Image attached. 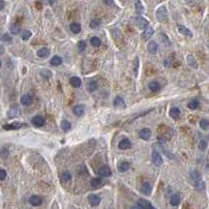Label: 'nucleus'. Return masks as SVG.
<instances>
[{
    "label": "nucleus",
    "mask_w": 209,
    "mask_h": 209,
    "mask_svg": "<svg viewBox=\"0 0 209 209\" xmlns=\"http://www.w3.org/2000/svg\"><path fill=\"white\" fill-rule=\"evenodd\" d=\"M191 180H193V185L198 188V189H203L204 188V183H203L202 179H201V176L196 171H193L191 173Z\"/></svg>",
    "instance_id": "obj_1"
},
{
    "label": "nucleus",
    "mask_w": 209,
    "mask_h": 209,
    "mask_svg": "<svg viewBox=\"0 0 209 209\" xmlns=\"http://www.w3.org/2000/svg\"><path fill=\"white\" fill-rule=\"evenodd\" d=\"M156 18H157L158 21H160V22H163L165 20L167 19V11H166V7H160L156 11Z\"/></svg>",
    "instance_id": "obj_2"
},
{
    "label": "nucleus",
    "mask_w": 209,
    "mask_h": 209,
    "mask_svg": "<svg viewBox=\"0 0 209 209\" xmlns=\"http://www.w3.org/2000/svg\"><path fill=\"white\" fill-rule=\"evenodd\" d=\"M152 162H153V164H154L155 166H161L162 165L163 159H162L159 152L153 151V153H152Z\"/></svg>",
    "instance_id": "obj_3"
},
{
    "label": "nucleus",
    "mask_w": 209,
    "mask_h": 209,
    "mask_svg": "<svg viewBox=\"0 0 209 209\" xmlns=\"http://www.w3.org/2000/svg\"><path fill=\"white\" fill-rule=\"evenodd\" d=\"M135 23L136 25L138 26L139 28L141 29H145L146 27L148 26V21L145 18H143V17L141 16H137L135 18Z\"/></svg>",
    "instance_id": "obj_4"
},
{
    "label": "nucleus",
    "mask_w": 209,
    "mask_h": 209,
    "mask_svg": "<svg viewBox=\"0 0 209 209\" xmlns=\"http://www.w3.org/2000/svg\"><path fill=\"white\" fill-rule=\"evenodd\" d=\"M32 122L35 127H38L39 128V127H43V125H44V123H45V119H44L43 116L37 115L32 119Z\"/></svg>",
    "instance_id": "obj_5"
},
{
    "label": "nucleus",
    "mask_w": 209,
    "mask_h": 209,
    "mask_svg": "<svg viewBox=\"0 0 209 209\" xmlns=\"http://www.w3.org/2000/svg\"><path fill=\"white\" fill-rule=\"evenodd\" d=\"M152 136V132L150 129H142L139 131V137L143 140H148L151 138Z\"/></svg>",
    "instance_id": "obj_6"
},
{
    "label": "nucleus",
    "mask_w": 209,
    "mask_h": 209,
    "mask_svg": "<svg viewBox=\"0 0 209 209\" xmlns=\"http://www.w3.org/2000/svg\"><path fill=\"white\" fill-rule=\"evenodd\" d=\"M131 145H132V143H131V141H130L128 138H123L121 139L120 141H119L118 143V148H120V150H128V148H131Z\"/></svg>",
    "instance_id": "obj_7"
},
{
    "label": "nucleus",
    "mask_w": 209,
    "mask_h": 209,
    "mask_svg": "<svg viewBox=\"0 0 209 209\" xmlns=\"http://www.w3.org/2000/svg\"><path fill=\"white\" fill-rule=\"evenodd\" d=\"M138 205L141 207L142 209H156L154 206L152 205L151 203L146 201L144 199H139L138 200Z\"/></svg>",
    "instance_id": "obj_8"
},
{
    "label": "nucleus",
    "mask_w": 209,
    "mask_h": 209,
    "mask_svg": "<svg viewBox=\"0 0 209 209\" xmlns=\"http://www.w3.org/2000/svg\"><path fill=\"white\" fill-rule=\"evenodd\" d=\"M152 189H153V187H152V184L148 183V182H144V183L141 185V193L145 196H148L150 193H152Z\"/></svg>",
    "instance_id": "obj_9"
},
{
    "label": "nucleus",
    "mask_w": 209,
    "mask_h": 209,
    "mask_svg": "<svg viewBox=\"0 0 209 209\" xmlns=\"http://www.w3.org/2000/svg\"><path fill=\"white\" fill-rule=\"evenodd\" d=\"M88 200H89V203H90L91 206H98L100 203V198L98 196H96V194H90L89 196V198H88Z\"/></svg>",
    "instance_id": "obj_10"
},
{
    "label": "nucleus",
    "mask_w": 209,
    "mask_h": 209,
    "mask_svg": "<svg viewBox=\"0 0 209 209\" xmlns=\"http://www.w3.org/2000/svg\"><path fill=\"white\" fill-rule=\"evenodd\" d=\"M97 88H98V85H97L96 80H90V82H88L87 85H86V89L88 90V92H91V93L94 92Z\"/></svg>",
    "instance_id": "obj_11"
},
{
    "label": "nucleus",
    "mask_w": 209,
    "mask_h": 209,
    "mask_svg": "<svg viewBox=\"0 0 209 209\" xmlns=\"http://www.w3.org/2000/svg\"><path fill=\"white\" fill-rule=\"evenodd\" d=\"M111 169L108 166H102L98 169V175L100 177H110L111 176Z\"/></svg>",
    "instance_id": "obj_12"
},
{
    "label": "nucleus",
    "mask_w": 209,
    "mask_h": 209,
    "mask_svg": "<svg viewBox=\"0 0 209 209\" xmlns=\"http://www.w3.org/2000/svg\"><path fill=\"white\" fill-rule=\"evenodd\" d=\"M148 89L151 91H153V92H157V91H159L161 89V86L157 80H152L148 84Z\"/></svg>",
    "instance_id": "obj_13"
},
{
    "label": "nucleus",
    "mask_w": 209,
    "mask_h": 209,
    "mask_svg": "<svg viewBox=\"0 0 209 209\" xmlns=\"http://www.w3.org/2000/svg\"><path fill=\"white\" fill-rule=\"evenodd\" d=\"M178 30H179V32H180V34H182V35H184V36H186V37H189V38H191V37H193V32H190V30L187 28V27H185V26H183V25H178Z\"/></svg>",
    "instance_id": "obj_14"
},
{
    "label": "nucleus",
    "mask_w": 209,
    "mask_h": 209,
    "mask_svg": "<svg viewBox=\"0 0 209 209\" xmlns=\"http://www.w3.org/2000/svg\"><path fill=\"white\" fill-rule=\"evenodd\" d=\"M29 203L32 206H40L42 204V199L39 196H32L29 198Z\"/></svg>",
    "instance_id": "obj_15"
},
{
    "label": "nucleus",
    "mask_w": 209,
    "mask_h": 209,
    "mask_svg": "<svg viewBox=\"0 0 209 209\" xmlns=\"http://www.w3.org/2000/svg\"><path fill=\"white\" fill-rule=\"evenodd\" d=\"M73 113L76 116L83 115L84 113H85V106H84V105H76V106H74Z\"/></svg>",
    "instance_id": "obj_16"
},
{
    "label": "nucleus",
    "mask_w": 209,
    "mask_h": 209,
    "mask_svg": "<svg viewBox=\"0 0 209 209\" xmlns=\"http://www.w3.org/2000/svg\"><path fill=\"white\" fill-rule=\"evenodd\" d=\"M117 168H118V171H120V173H125V171H129L130 163L129 162H127V161H122V162H120V163L118 164Z\"/></svg>",
    "instance_id": "obj_17"
},
{
    "label": "nucleus",
    "mask_w": 209,
    "mask_h": 209,
    "mask_svg": "<svg viewBox=\"0 0 209 209\" xmlns=\"http://www.w3.org/2000/svg\"><path fill=\"white\" fill-rule=\"evenodd\" d=\"M180 114H181V111L179 108H177V107L171 108V111H169V115H171V118H174V119L179 118V117H180Z\"/></svg>",
    "instance_id": "obj_18"
},
{
    "label": "nucleus",
    "mask_w": 209,
    "mask_h": 209,
    "mask_svg": "<svg viewBox=\"0 0 209 209\" xmlns=\"http://www.w3.org/2000/svg\"><path fill=\"white\" fill-rule=\"evenodd\" d=\"M148 50L151 53H153V55H155V53H157L158 51V45H157V43L154 41H152L150 42L148 44Z\"/></svg>",
    "instance_id": "obj_19"
},
{
    "label": "nucleus",
    "mask_w": 209,
    "mask_h": 209,
    "mask_svg": "<svg viewBox=\"0 0 209 209\" xmlns=\"http://www.w3.org/2000/svg\"><path fill=\"white\" fill-rule=\"evenodd\" d=\"M70 85L73 88H78V87H80V85H82V80H80V77L72 76L70 78Z\"/></svg>",
    "instance_id": "obj_20"
},
{
    "label": "nucleus",
    "mask_w": 209,
    "mask_h": 209,
    "mask_svg": "<svg viewBox=\"0 0 209 209\" xmlns=\"http://www.w3.org/2000/svg\"><path fill=\"white\" fill-rule=\"evenodd\" d=\"M21 104H22L23 106H28V105H30L32 102V96L29 95V94H25V95H23L22 97H21Z\"/></svg>",
    "instance_id": "obj_21"
},
{
    "label": "nucleus",
    "mask_w": 209,
    "mask_h": 209,
    "mask_svg": "<svg viewBox=\"0 0 209 209\" xmlns=\"http://www.w3.org/2000/svg\"><path fill=\"white\" fill-rule=\"evenodd\" d=\"M18 113H19V109H18V107H17V105H14L12 108L10 109V111H9V117L10 118H13V117H16L17 115H18Z\"/></svg>",
    "instance_id": "obj_22"
},
{
    "label": "nucleus",
    "mask_w": 209,
    "mask_h": 209,
    "mask_svg": "<svg viewBox=\"0 0 209 209\" xmlns=\"http://www.w3.org/2000/svg\"><path fill=\"white\" fill-rule=\"evenodd\" d=\"M159 38H160V41L162 42L165 46H171V40L168 39V37H167L165 34H162V32H161L160 35H159Z\"/></svg>",
    "instance_id": "obj_23"
},
{
    "label": "nucleus",
    "mask_w": 209,
    "mask_h": 209,
    "mask_svg": "<svg viewBox=\"0 0 209 209\" xmlns=\"http://www.w3.org/2000/svg\"><path fill=\"white\" fill-rule=\"evenodd\" d=\"M80 29H82V27H80V24L77 22H72L70 24V30L73 34H78V32H80Z\"/></svg>",
    "instance_id": "obj_24"
},
{
    "label": "nucleus",
    "mask_w": 209,
    "mask_h": 209,
    "mask_svg": "<svg viewBox=\"0 0 209 209\" xmlns=\"http://www.w3.org/2000/svg\"><path fill=\"white\" fill-rule=\"evenodd\" d=\"M135 9H136L137 14H139V15L143 14V12H144V7H143V5H142L140 0H135Z\"/></svg>",
    "instance_id": "obj_25"
},
{
    "label": "nucleus",
    "mask_w": 209,
    "mask_h": 209,
    "mask_svg": "<svg viewBox=\"0 0 209 209\" xmlns=\"http://www.w3.org/2000/svg\"><path fill=\"white\" fill-rule=\"evenodd\" d=\"M21 127H22V125H21L20 122H13V123H11V125H4L3 128L5 130H17V129H20Z\"/></svg>",
    "instance_id": "obj_26"
},
{
    "label": "nucleus",
    "mask_w": 209,
    "mask_h": 209,
    "mask_svg": "<svg viewBox=\"0 0 209 209\" xmlns=\"http://www.w3.org/2000/svg\"><path fill=\"white\" fill-rule=\"evenodd\" d=\"M37 55H38V57H40V58H45V57H47V55H49V50L46 47H42V48H40L37 51Z\"/></svg>",
    "instance_id": "obj_27"
},
{
    "label": "nucleus",
    "mask_w": 209,
    "mask_h": 209,
    "mask_svg": "<svg viewBox=\"0 0 209 209\" xmlns=\"http://www.w3.org/2000/svg\"><path fill=\"white\" fill-rule=\"evenodd\" d=\"M199 106H200L199 100L194 98V100H190L189 103H188V106H187V107H188L190 110H196L198 108H199Z\"/></svg>",
    "instance_id": "obj_28"
},
{
    "label": "nucleus",
    "mask_w": 209,
    "mask_h": 209,
    "mask_svg": "<svg viewBox=\"0 0 209 209\" xmlns=\"http://www.w3.org/2000/svg\"><path fill=\"white\" fill-rule=\"evenodd\" d=\"M102 184H103V180L100 178H94V179L91 180V186L93 188H97V187L102 186Z\"/></svg>",
    "instance_id": "obj_29"
},
{
    "label": "nucleus",
    "mask_w": 209,
    "mask_h": 209,
    "mask_svg": "<svg viewBox=\"0 0 209 209\" xmlns=\"http://www.w3.org/2000/svg\"><path fill=\"white\" fill-rule=\"evenodd\" d=\"M180 201H181V199H180V196H179V194L176 193V194H173V196H171V204L173 206H178L180 204Z\"/></svg>",
    "instance_id": "obj_30"
},
{
    "label": "nucleus",
    "mask_w": 209,
    "mask_h": 209,
    "mask_svg": "<svg viewBox=\"0 0 209 209\" xmlns=\"http://www.w3.org/2000/svg\"><path fill=\"white\" fill-rule=\"evenodd\" d=\"M62 58L61 57H59V55H55L53 58L50 60V64L52 65V66H60V65L62 64Z\"/></svg>",
    "instance_id": "obj_31"
},
{
    "label": "nucleus",
    "mask_w": 209,
    "mask_h": 209,
    "mask_svg": "<svg viewBox=\"0 0 209 209\" xmlns=\"http://www.w3.org/2000/svg\"><path fill=\"white\" fill-rule=\"evenodd\" d=\"M113 105L116 106V107H125V100H123L122 97L117 96V97H115V100H114V102H113Z\"/></svg>",
    "instance_id": "obj_32"
},
{
    "label": "nucleus",
    "mask_w": 209,
    "mask_h": 209,
    "mask_svg": "<svg viewBox=\"0 0 209 209\" xmlns=\"http://www.w3.org/2000/svg\"><path fill=\"white\" fill-rule=\"evenodd\" d=\"M187 63H188V65H189L190 67H193L196 69V67H198V65H196V59L193 58V55H189L188 57H187Z\"/></svg>",
    "instance_id": "obj_33"
},
{
    "label": "nucleus",
    "mask_w": 209,
    "mask_h": 209,
    "mask_svg": "<svg viewBox=\"0 0 209 209\" xmlns=\"http://www.w3.org/2000/svg\"><path fill=\"white\" fill-rule=\"evenodd\" d=\"M90 44L94 47H100L102 45V41H100V38H97V37H92L90 39Z\"/></svg>",
    "instance_id": "obj_34"
},
{
    "label": "nucleus",
    "mask_w": 209,
    "mask_h": 209,
    "mask_svg": "<svg viewBox=\"0 0 209 209\" xmlns=\"http://www.w3.org/2000/svg\"><path fill=\"white\" fill-rule=\"evenodd\" d=\"M61 180L63 182H69L71 180V174L69 171H63L61 175Z\"/></svg>",
    "instance_id": "obj_35"
},
{
    "label": "nucleus",
    "mask_w": 209,
    "mask_h": 209,
    "mask_svg": "<svg viewBox=\"0 0 209 209\" xmlns=\"http://www.w3.org/2000/svg\"><path fill=\"white\" fill-rule=\"evenodd\" d=\"M200 127H201V129L202 130H208L209 129V120L208 119H205L203 118L201 119V121H200Z\"/></svg>",
    "instance_id": "obj_36"
},
{
    "label": "nucleus",
    "mask_w": 209,
    "mask_h": 209,
    "mask_svg": "<svg viewBox=\"0 0 209 209\" xmlns=\"http://www.w3.org/2000/svg\"><path fill=\"white\" fill-rule=\"evenodd\" d=\"M20 30H21V28H20V25L19 24H16V23H14L13 25L11 26V32L13 34V35H18L20 32Z\"/></svg>",
    "instance_id": "obj_37"
},
{
    "label": "nucleus",
    "mask_w": 209,
    "mask_h": 209,
    "mask_svg": "<svg viewBox=\"0 0 209 209\" xmlns=\"http://www.w3.org/2000/svg\"><path fill=\"white\" fill-rule=\"evenodd\" d=\"M61 129L63 131H69L71 129V123L68 120H63L61 123Z\"/></svg>",
    "instance_id": "obj_38"
},
{
    "label": "nucleus",
    "mask_w": 209,
    "mask_h": 209,
    "mask_svg": "<svg viewBox=\"0 0 209 209\" xmlns=\"http://www.w3.org/2000/svg\"><path fill=\"white\" fill-rule=\"evenodd\" d=\"M30 37H32V32H29V30H27V29L22 30V32H21V38H22L24 41H27Z\"/></svg>",
    "instance_id": "obj_39"
},
{
    "label": "nucleus",
    "mask_w": 209,
    "mask_h": 209,
    "mask_svg": "<svg viewBox=\"0 0 209 209\" xmlns=\"http://www.w3.org/2000/svg\"><path fill=\"white\" fill-rule=\"evenodd\" d=\"M153 35H154V29L151 28V27H146V28H145V30H144V34H143L144 38H146V39L151 38Z\"/></svg>",
    "instance_id": "obj_40"
},
{
    "label": "nucleus",
    "mask_w": 209,
    "mask_h": 209,
    "mask_svg": "<svg viewBox=\"0 0 209 209\" xmlns=\"http://www.w3.org/2000/svg\"><path fill=\"white\" fill-rule=\"evenodd\" d=\"M207 140L206 139H201V141L199 142V148L201 151H206V148H207Z\"/></svg>",
    "instance_id": "obj_41"
},
{
    "label": "nucleus",
    "mask_w": 209,
    "mask_h": 209,
    "mask_svg": "<svg viewBox=\"0 0 209 209\" xmlns=\"http://www.w3.org/2000/svg\"><path fill=\"white\" fill-rule=\"evenodd\" d=\"M100 20L98 19H93V20H91V22H90V27L91 28H96L97 26H100Z\"/></svg>",
    "instance_id": "obj_42"
},
{
    "label": "nucleus",
    "mask_w": 209,
    "mask_h": 209,
    "mask_svg": "<svg viewBox=\"0 0 209 209\" xmlns=\"http://www.w3.org/2000/svg\"><path fill=\"white\" fill-rule=\"evenodd\" d=\"M86 42L85 41H80L78 43H77V47H78V50H80V51H83V50H85V48H86Z\"/></svg>",
    "instance_id": "obj_43"
},
{
    "label": "nucleus",
    "mask_w": 209,
    "mask_h": 209,
    "mask_svg": "<svg viewBox=\"0 0 209 209\" xmlns=\"http://www.w3.org/2000/svg\"><path fill=\"white\" fill-rule=\"evenodd\" d=\"M7 178V171L3 168H0V181H3Z\"/></svg>",
    "instance_id": "obj_44"
},
{
    "label": "nucleus",
    "mask_w": 209,
    "mask_h": 209,
    "mask_svg": "<svg viewBox=\"0 0 209 209\" xmlns=\"http://www.w3.org/2000/svg\"><path fill=\"white\" fill-rule=\"evenodd\" d=\"M1 40H2V41H4V42H11V41H12L11 37L9 35H7V34L1 37Z\"/></svg>",
    "instance_id": "obj_45"
},
{
    "label": "nucleus",
    "mask_w": 209,
    "mask_h": 209,
    "mask_svg": "<svg viewBox=\"0 0 209 209\" xmlns=\"http://www.w3.org/2000/svg\"><path fill=\"white\" fill-rule=\"evenodd\" d=\"M4 5H5V3H4V1H3V0H0V11H1V10H3Z\"/></svg>",
    "instance_id": "obj_46"
},
{
    "label": "nucleus",
    "mask_w": 209,
    "mask_h": 209,
    "mask_svg": "<svg viewBox=\"0 0 209 209\" xmlns=\"http://www.w3.org/2000/svg\"><path fill=\"white\" fill-rule=\"evenodd\" d=\"M105 3L109 4V5H113V2H112V0H105Z\"/></svg>",
    "instance_id": "obj_47"
},
{
    "label": "nucleus",
    "mask_w": 209,
    "mask_h": 209,
    "mask_svg": "<svg viewBox=\"0 0 209 209\" xmlns=\"http://www.w3.org/2000/svg\"><path fill=\"white\" fill-rule=\"evenodd\" d=\"M3 52H4V47L1 45V44H0V55H2Z\"/></svg>",
    "instance_id": "obj_48"
},
{
    "label": "nucleus",
    "mask_w": 209,
    "mask_h": 209,
    "mask_svg": "<svg viewBox=\"0 0 209 209\" xmlns=\"http://www.w3.org/2000/svg\"><path fill=\"white\" fill-rule=\"evenodd\" d=\"M131 209H142V208L139 205H136V206H132V207H131Z\"/></svg>",
    "instance_id": "obj_49"
},
{
    "label": "nucleus",
    "mask_w": 209,
    "mask_h": 209,
    "mask_svg": "<svg viewBox=\"0 0 209 209\" xmlns=\"http://www.w3.org/2000/svg\"><path fill=\"white\" fill-rule=\"evenodd\" d=\"M48 1H49V4H50V5H53V4L57 2V0H48Z\"/></svg>",
    "instance_id": "obj_50"
},
{
    "label": "nucleus",
    "mask_w": 209,
    "mask_h": 209,
    "mask_svg": "<svg viewBox=\"0 0 209 209\" xmlns=\"http://www.w3.org/2000/svg\"><path fill=\"white\" fill-rule=\"evenodd\" d=\"M0 67H1V61H0Z\"/></svg>",
    "instance_id": "obj_51"
}]
</instances>
